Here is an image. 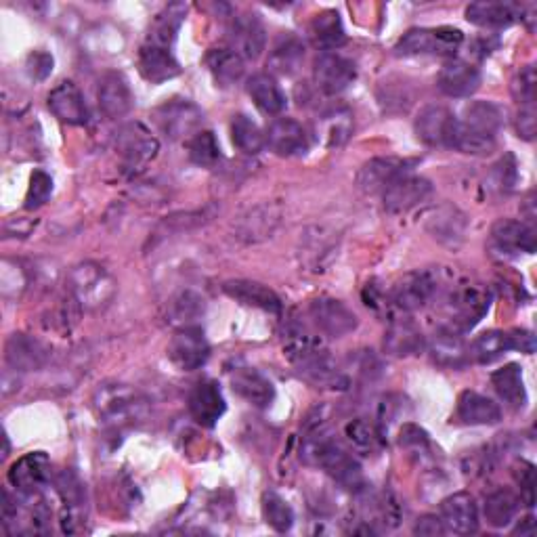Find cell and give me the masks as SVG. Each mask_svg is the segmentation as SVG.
<instances>
[{
  "label": "cell",
  "mask_w": 537,
  "mask_h": 537,
  "mask_svg": "<svg viewBox=\"0 0 537 537\" xmlns=\"http://www.w3.org/2000/svg\"><path fill=\"white\" fill-rule=\"evenodd\" d=\"M300 460L307 466L326 470L342 489H349L353 493L365 489L361 464L353 458L347 447H342V443L334 439L328 418L321 410H315L305 422Z\"/></svg>",
  "instance_id": "obj_1"
},
{
  "label": "cell",
  "mask_w": 537,
  "mask_h": 537,
  "mask_svg": "<svg viewBox=\"0 0 537 537\" xmlns=\"http://www.w3.org/2000/svg\"><path fill=\"white\" fill-rule=\"evenodd\" d=\"M97 418L110 428H124L141 422L147 414V399L126 384L105 382L93 395Z\"/></svg>",
  "instance_id": "obj_2"
},
{
  "label": "cell",
  "mask_w": 537,
  "mask_h": 537,
  "mask_svg": "<svg viewBox=\"0 0 537 537\" xmlns=\"http://www.w3.org/2000/svg\"><path fill=\"white\" fill-rule=\"evenodd\" d=\"M118 284L112 273L99 263L87 261L76 265L68 275V292L72 303L84 311H101L112 303Z\"/></svg>",
  "instance_id": "obj_3"
},
{
  "label": "cell",
  "mask_w": 537,
  "mask_h": 537,
  "mask_svg": "<svg viewBox=\"0 0 537 537\" xmlns=\"http://www.w3.org/2000/svg\"><path fill=\"white\" fill-rule=\"evenodd\" d=\"M464 42V34L456 28H412L395 45V55H454Z\"/></svg>",
  "instance_id": "obj_4"
},
{
  "label": "cell",
  "mask_w": 537,
  "mask_h": 537,
  "mask_svg": "<svg viewBox=\"0 0 537 537\" xmlns=\"http://www.w3.org/2000/svg\"><path fill=\"white\" fill-rule=\"evenodd\" d=\"M116 149L126 168L141 170L158 156L160 143L143 122H128L116 135Z\"/></svg>",
  "instance_id": "obj_5"
},
{
  "label": "cell",
  "mask_w": 537,
  "mask_h": 537,
  "mask_svg": "<svg viewBox=\"0 0 537 537\" xmlns=\"http://www.w3.org/2000/svg\"><path fill=\"white\" fill-rule=\"evenodd\" d=\"M160 131L170 139H185L200 133L204 112L189 99L164 101L154 112Z\"/></svg>",
  "instance_id": "obj_6"
},
{
  "label": "cell",
  "mask_w": 537,
  "mask_h": 537,
  "mask_svg": "<svg viewBox=\"0 0 537 537\" xmlns=\"http://www.w3.org/2000/svg\"><path fill=\"white\" fill-rule=\"evenodd\" d=\"M168 359L181 372H196L210 359L206 334L198 326H185L175 332L168 342Z\"/></svg>",
  "instance_id": "obj_7"
},
{
  "label": "cell",
  "mask_w": 537,
  "mask_h": 537,
  "mask_svg": "<svg viewBox=\"0 0 537 537\" xmlns=\"http://www.w3.org/2000/svg\"><path fill=\"white\" fill-rule=\"evenodd\" d=\"M418 160L397 158V156H382L365 162L357 173V187L363 193H382L389 189L397 179L412 175V168Z\"/></svg>",
  "instance_id": "obj_8"
},
{
  "label": "cell",
  "mask_w": 537,
  "mask_h": 537,
  "mask_svg": "<svg viewBox=\"0 0 537 537\" xmlns=\"http://www.w3.org/2000/svg\"><path fill=\"white\" fill-rule=\"evenodd\" d=\"M357 78V66L355 61L340 55L336 51H328L319 55L313 68V80L317 89L326 95H338L345 89H349Z\"/></svg>",
  "instance_id": "obj_9"
},
{
  "label": "cell",
  "mask_w": 537,
  "mask_h": 537,
  "mask_svg": "<svg viewBox=\"0 0 537 537\" xmlns=\"http://www.w3.org/2000/svg\"><path fill=\"white\" fill-rule=\"evenodd\" d=\"M7 479L21 498H34L36 493L45 487L51 479V462H49L47 454H42V451H34V454L19 458L9 468Z\"/></svg>",
  "instance_id": "obj_10"
},
{
  "label": "cell",
  "mask_w": 537,
  "mask_h": 537,
  "mask_svg": "<svg viewBox=\"0 0 537 537\" xmlns=\"http://www.w3.org/2000/svg\"><path fill=\"white\" fill-rule=\"evenodd\" d=\"M437 292V277L431 271H412L403 275L391 292V300L397 309L414 313L431 303Z\"/></svg>",
  "instance_id": "obj_11"
},
{
  "label": "cell",
  "mask_w": 537,
  "mask_h": 537,
  "mask_svg": "<svg viewBox=\"0 0 537 537\" xmlns=\"http://www.w3.org/2000/svg\"><path fill=\"white\" fill-rule=\"evenodd\" d=\"M491 248L500 252L502 256H521V254H533L537 248V235L531 225L525 221L514 219H500L491 227Z\"/></svg>",
  "instance_id": "obj_12"
},
{
  "label": "cell",
  "mask_w": 537,
  "mask_h": 537,
  "mask_svg": "<svg viewBox=\"0 0 537 537\" xmlns=\"http://www.w3.org/2000/svg\"><path fill=\"white\" fill-rule=\"evenodd\" d=\"M309 315L315 326L330 338H342L357 330V315L336 298H315L309 305Z\"/></svg>",
  "instance_id": "obj_13"
},
{
  "label": "cell",
  "mask_w": 537,
  "mask_h": 537,
  "mask_svg": "<svg viewBox=\"0 0 537 537\" xmlns=\"http://www.w3.org/2000/svg\"><path fill=\"white\" fill-rule=\"evenodd\" d=\"M458 118L443 105H426L414 122L416 137L431 147L451 149Z\"/></svg>",
  "instance_id": "obj_14"
},
{
  "label": "cell",
  "mask_w": 537,
  "mask_h": 537,
  "mask_svg": "<svg viewBox=\"0 0 537 537\" xmlns=\"http://www.w3.org/2000/svg\"><path fill=\"white\" fill-rule=\"evenodd\" d=\"M491 305V296L477 288V286H464L451 296V330L466 332L475 328L479 321L485 317Z\"/></svg>",
  "instance_id": "obj_15"
},
{
  "label": "cell",
  "mask_w": 537,
  "mask_h": 537,
  "mask_svg": "<svg viewBox=\"0 0 537 537\" xmlns=\"http://www.w3.org/2000/svg\"><path fill=\"white\" fill-rule=\"evenodd\" d=\"M265 143L271 147L273 154L282 158L305 156L309 152V135L305 131V126L288 116L275 118L269 124Z\"/></svg>",
  "instance_id": "obj_16"
},
{
  "label": "cell",
  "mask_w": 537,
  "mask_h": 537,
  "mask_svg": "<svg viewBox=\"0 0 537 537\" xmlns=\"http://www.w3.org/2000/svg\"><path fill=\"white\" fill-rule=\"evenodd\" d=\"M49 361V349L28 334H11L5 345V363L15 374L42 370Z\"/></svg>",
  "instance_id": "obj_17"
},
{
  "label": "cell",
  "mask_w": 537,
  "mask_h": 537,
  "mask_svg": "<svg viewBox=\"0 0 537 537\" xmlns=\"http://www.w3.org/2000/svg\"><path fill=\"white\" fill-rule=\"evenodd\" d=\"M229 42L242 59H259L267 45V32L259 15L244 13L233 17L229 24Z\"/></svg>",
  "instance_id": "obj_18"
},
{
  "label": "cell",
  "mask_w": 537,
  "mask_h": 537,
  "mask_svg": "<svg viewBox=\"0 0 537 537\" xmlns=\"http://www.w3.org/2000/svg\"><path fill=\"white\" fill-rule=\"evenodd\" d=\"M439 519L445 527V533L470 535L479 529V510L475 498L466 491H458L449 496L439 506Z\"/></svg>",
  "instance_id": "obj_19"
},
{
  "label": "cell",
  "mask_w": 537,
  "mask_h": 537,
  "mask_svg": "<svg viewBox=\"0 0 537 537\" xmlns=\"http://www.w3.org/2000/svg\"><path fill=\"white\" fill-rule=\"evenodd\" d=\"M227 412L221 386L214 380H202L189 393V414L204 428H212Z\"/></svg>",
  "instance_id": "obj_20"
},
{
  "label": "cell",
  "mask_w": 537,
  "mask_h": 537,
  "mask_svg": "<svg viewBox=\"0 0 537 537\" xmlns=\"http://www.w3.org/2000/svg\"><path fill=\"white\" fill-rule=\"evenodd\" d=\"M47 105L55 118L70 126H87L91 120V112L87 101H84V95L70 80H63L61 84H57V87L49 93Z\"/></svg>",
  "instance_id": "obj_21"
},
{
  "label": "cell",
  "mask_w": 537,
  "mask_h": 537,
  "mask_svg": "<svg viewBox=\"0 0 537 537\" xmlns=\"http://www.w3.org/2000/svg\"><path fill=\"white\" fill-rule=\"evenodd\" d=\"M99 110L110 118L120 120L133 110V91L128 80L120 72H105L97 87Z\"/></svg>",
  "instance_id": "obj_22"
},
{
  "label": "cell",
  "mask_w": 537,
  "mask_h": 537,
  "mask_svg": "<svg viewBox=\"0 0 537 537\" xmlns=\"http://www.w3.org/2000/svg\"><path fill=\"white\" fill-rule=\"evenodd\" d=\"M437 84H439V91L443 95L454 97V99H464V97H470L479 91L481 72H479V68H475L468 61L454 59V61H447L445 66L441 68Z\"/></svg>",
  "instance_id": "obj_23"
},
{
  "label": "cell",
  "mask_w": 537,
  "mask_h": 537,
  "mask_svg": "<svg viewBox=\"0 0 537 537\" xmlns=\"http://www.w3.org/2000/svg\"><path fill=\"white\" fill-rule=\"evenodd\" d=\"M223 292L244 307L261 309L273 315L282 313V300H279V296L269 286L252 282V279H229V282L223 284Z\"/></svg>",
  "instance_id": "obj_24"
},
{
  "label": "cell",
  "mask_w": 537,
  "mask_h": 537,
  "mask_svg": "<svg viewBox=\"0 0 537 537\" xmlns=\"http://www.w3.org/2000/svg\"><path fill=\"white\" fill-rule=\"evenodd\" d=\"M431 193H433L431 181L414 175H405L397 179L389 189L382 191V200L384 208L389 212H407L422 204Z\"/></svg>",
  "instance_id": "obj_25"
},
{
  "label": "cell",
  "mask_w": 537,
  "mask_h": 537,
  "mask_svg": "<svg viewBox=\"0 0 537 537\" xmlns=\"http://www.w3.org/2000/svg\"><path fill=\"white\" fill-rule=\"evenodd\" d=\"M139 72L147 82L162 84L166 80L177 78L181 74V66L173 55V49H166L145 40L139 51Z\"/></svg>",
  "instance_id": "obj_26"
},
{
  "label": "cell",
  "mask_w": 537,
  "mask_h": 537,
  "mask_svg": "<svg viewBox=\"0 0 537 537\" xmlns=\"http://www.w3.org/2000/svg\"><path fill=\"white\" fill-rule=\"evenodd\" d=\"M231 389L254 407H269L275 399L273 382L254 368H238L231 372Z\"/></svg>",
  "instance_id": "obj_27"
},
{
  "label": "cell",
  "mask_w": 537,
  "mask_h": 537,
  "mask_svg": "<svg viewBox=\"0 0 537 537\" xmlns=\"http://www.w3.org/2000/svg\"><path fill=\"white\" fill-rule=\"evenodd\" d=\"M426 347L422 330L412 319H393L384 334V353L391 357H410Z\"/></svg>",
  "instance_id": "obj_28"
},
{
  "label": "cell",
  "mask_w": 537,
  "mask_h": 537,
  "mask_svg": "<svg viewBox=\"0 0 537 537\" xmlns=\"http://www.w3.org/2000/svg\"><path fill=\"white\" fill-rule=\"evenodd\" d=\"M428 353H431L437 365L447 370H460L470 361L466 342L462 340L460 332L451 328H443L433 336V340L428 342Z\"/></svg>",
  "instance_id": "obj_29"
},
{
  "label": "cell",
  "mask_w": 537,
  "mask_h": 537,
  "mask_svg": "<svg viewBox=\"0 0 537 537\" xmlns=\"http://www.w3.org/2000/svg\"><path fill=\"white\" fill-rule=\"evenodd\" d=\"M246 91L254 105L267 116H279L286 110L288 99L282 87H279L275 78L269 74H254L252 78H248Z\"/></svg>",
  "instance_id": "obj_30"
},
{
  "label": "cell",
  "mask_w": 537,
  "mask_h": 537,
  "mask_svg": "<svg viewBox=\"0 0 537 537\" xmlns=\"http://www.w3.org/2000/svg\"><path fill=\"white\" fill-rule=\"evenodd\" d=\"M458 418L470 426H491L502 420L500 405L475 391H464L458 397Z\"/></svg>",
  "instance_id": "obj_31"
},
{
  "label": "cell",
  "mask_w": 537,
  "mask_h": 537,
  "mask_svg": "<svg viewBox=\"0 0 537 537\" xmlns=\"http://www.w3.org/2000/svg\"><path fill=\"white\" fill-rule=\"evenodd\" d=\"M426 229L441 244L458 246L464 240L466 217L456 206L443 204L441 208H437L431 214V219H428V223H426Z\"/></svg>",
  "instance_id": "obj_32"
},
{
  "label": "cell",
  "mask_w": 537,
  "mask_h": 537,
  "mask_svg": "<svg viewBox=\"0 0 537 537\" xmlns=\"http://www.w3.org/2000/svg\"><path fill=\"white\" fill-rule=\"evenodd\" d=\"M305 59V45L303 40L294 34H282L269 53V61L267 66L271 70V74L277 76H292L294 72H298L300 63Z\"/></svg>",
  "instance_id": "obj_33"
},
{
  "label": "cell",
  "mask_w": 537,
  "mask_h": 537,
  "mask_svg": "<svg viewBox=\"0 0 537 537\" xmlns=\"http://www.w3.org/2000/svg\"><path fill=\"white\" fill-rule=\"evenodd\" d=\"M521 17V9L510 3H472L466 7L470 24L487 30H502L512 26Z\"/></svg>",
  "instance_id": "obj_34"
},
{
  "label": "cell",
  "mask_w": 537,
  "mask_h": 537,
  "mask_svg": "<svg viewBox=\"0 0 537 537\" xmlns=\"http://www.w3.org/2000/svg\"><path fill=\"white\" fill-rule=\"evenodd\" d=\"M491 384L500 399H504L514 410H523L527 405V389L523 380V368L519 363H506L504 368L493 372Z\"/></svg>",
  "instance_id": "obj_35"
},
{
  "label": "cell",
  "mask_w": 537,
  "mask_h": 537,
  "mask_svg": "<svg viewBox=\"0 0 537 537\" xmlns=\"http://www.w3.org/2000/svg\"><path fill=\"white\" fill-rule=\"evenodd\" d=\"M206 66L214 78V82L221 87H231V84L240 82L246 70L244 59L235 53L231 47H219L210 49L206 55Z\"/></svg>",
  "instance_id": "obj_36"
},
{
  "label": "cell",
  "mask_w": 537,
  "mask_h": 537,
  "mask_svg": "<svg viewBox=\"0 0 537 537\" xmlns=\"http://www.w3.org/2000/svg\"><path fill=\"white\" fill-rule=\"evenodd\" d=\"M460 122L477 133L498 137L504 124V112L500 110V105L491 101H472L464 107Z\"/></svg>",
  "instance_id": "obj_37"
},
{
  "label": "cell",
  "mask_w": 537,
  "mask_h": 537,
  "mask_svg": "<svg viewBox=\"0 0 537 537\" xmlns=\"http://www.w3.org/2000/svg\"><path fill=\"white\" fill-rule=\"evenodd\" d=\"M185 15H187V5H183V3H173V5L164 7L156 15L152 28H149L147 42H154V45L173 49Z\"/></svg>",
  "instance_id": "obj_38"
},
{
  "label": "cell",
  "mask_w": 537,
  "mask_h": 537,
  "mask_svg": "<svg viewBox=\"0 0 537 537\" xmlns=\"http://www.w3.org/2000/svg\"><path fill=\"white\" fill-rule=\"evenodd\" d=\"M519 508H521V500L514 496L510 489H496L485 498V506H483L485 521L491 527L504 529L514 521V517H517Z\"/></svg>",
  "instance_id": "obj_39"
},
{
  "label": "cell",
  "mask_w": 537,
  "mask_h": 537,
  "mask_svg": "<svg viewBox=\"0 0 537 537\" xmlns=\"http://www.w3.org/2000/svg\"><path fill=\"white\" fill-rule=\"evenodd\" d=\"M311 34L315 45L328 51H336L347 42V34L345 28H342L340 15L336 11H324L317 13L311 21Z\"/></svg>",
  "instance_id": "obj_40"
},
{
  "label": "cell",
  "mask_w": 537,
  "mask_h": 537,
  "mask_svg": "<svg viewBox=\"0 0 537 537\" xmlns=\"http://www.w3.org/2000/svg\"><path fill=\"white\" fill-rule=\"evenodd\" d=\"M345 433L353 449L365 456L376 454V451H380L384 445V433L380 431V426L374 422H368L365 418L351 420L345 428Z\"/></svg>",
  "instance_id": "obj_41"
},
{
  "label": "cell",
  "mask_w": 537,
  "mask_h": 537,
  "mask_svg": "<svg viewBox=\"0 0 537 537\" xmlns=\"http://www.w3.org/2000/svg\"><path fill=\"white\" fill-rule=\"evenodd\" d=\"M231 139H233V145L238 147L240 152L248 154V156L261 154L263 147L267 145L265 135L259 128V124L252 122L244 114L233 116V120H231Z\"/></svg>",
  "instance_id": "obj_42"
},
{
  "label": "cell",
  "mask_w": 537,
  "mask_h": 537,
  "mask_svg": "<svg viewBox=\"0 0 537 537\" xmlns=\"http://www.w3.org/2000/svg\"><path fill=\"white\" fill-rule=\"evenodd\" d=\"M510 351L508 345V334L502 330H489L479 334L475 340H472V345L468 347V355L470 359H475L481 365L498 361L504 353Z\"/></svg>",
  "instance_id": "obj_43"
},
{
  "label": "cell",
  "mask_w": 537,
  "mask_h": 537,
  "mask_svg": "<svg viewBox=\"0 0 537 537\" xmlns=\"http://www.w3.org/2000/svg\"><path fill=\"white\" fill-rule=\"evenodd\" d=\"M204 313H206V300L193 290H183L181 294H177L168 309L170 324H177L181 328L191 326L193 321H198Z\"/></svg>",
  "instance_id": "obj_44"
},
{
  "label": "cell",
  "mask_w": 537,
  "mask_h": 537,
  "mask_svg": "<svg viewBox=\"0 0 537 537\" xmlns=\"http://www.w3.org/2000/svg\"><path fill=\"white\" fill-rule=\"evenodd\" d=\"M189 160L200 168H214L221 160V147L212 131H200L187 143Z\"/></svg>",
  "instance_id": "obj_45"
},
{
  "label": "cell",
  "mask_w": 537,
  "mask_h": 537,
  "mask_svg": "<svg viewBox=\"0 0 537 537\" xmlns=\"http://www.w3.org/2000/svg\"><path fill=\"white\" fill-rule=\"evenodd\" d=\"M263 517L265 523L277 533H286L294 525L292 506L282 496H277L275 491L263 493Z\"/></svg>",
  "instance_id": "obj_46"
},
{
  "label": "cell",
  "mask_w": 537,
  "mask_h": 537,
  "mask_svg": "<svg viewBox=\"0 0 537 537\" xmlns=\"http://www.w3.org/2000/svg\"><path fill=\"white\" fill-rule=\"evenodd\" d=\"M212 219V212L208 208L204 210H196V212H181V214H173V217H166L162 221V225L158 227L156 235H168V233H181L187 229H196L204 223H208Z\"/></svg>",
  "instance_id": "obj_47"
},
{
  "label": "cell",
  "mask_w": 537,
  "mask_h": 537,
  "mask_svg": "<svg viewBox=\"0 0 537 537\" xmlns=\"http://www.w3.org/2000/svg\"><path fill=\"white\" fill-rule=\"evenodd\" d=\"M514 185H517V160L512 154H506L500 162L491 166L489 187L498 193H510Z\"/></svg>",
  "instance_id": "obj_48"
},
{
  "label": "cell",
  "mask_w": 537,
  "mask_h": 537,
  "mask_svg": "<svg viewBox=\"0 0 537 537\" xmlns=\"http://www.w3.org/2000/svg\"><path fill=\"white\" fill-rule=\"evenodd\" d=\"M53 193V179L45 170H34L30 177V187L26 193V210H36L42 204H47Z\"/></svg>",
  "instance_id": "obj_49"
},
{
  "label": "cell",
  "mask_w": 537,
  "mask_h": 537,
  "mask_svg": "<svg viewBox=\"0 0 537 537\" xmlns=\"http://www.w3.org/2000/svg\"><path fill=\"white\" fill-rule=\"evenodd\" d=\"M261 208H254L250 210L248 217L244 219V235H248L250 242H256V240H263L267 238V235L273 233V227L277 223V217H273L271 214V208L267 210V214H259Z\"/></svg>",
  "instance_id": "obj_50"
},
{
  "label": "cell",
  "mask_w": 537,
  "mask_h": 537,
  "mask_svg": "<svg viewBox=\"0 0 537 537\" xmlns=\"http://www.w3.org/2000/svg\"><path fill=\"white\" fill-rule=\"evenodd\" d=\"M535 91H537L535 66H525L512 82V95L521 105H531L535 103Z\"/></svg>",
  "instance_id": "obj_51"
},
{
  "label": "cell",
  "mask_w": 537,
  "mask_h": 537,
  "mask_svg": "<svg viewBox=\"0 0 537 537\" xmlns=\"http://www.w3.org/2000/svg\"><path fill=\"white\" fill-rule=\"evenodd\" d=\"M53 66H55V59L47 51H32L26 57V72L34 80H47L53 72Z\"/></svg>",
  "instance_id": "obj_52"
},
{
  "label": "cell",
  "mask_w": 537,
  "mask_h": 537,
  "mask_svg": "<svg viewBox=\"0 0 537 537\" xmlns=\"http://www.w3.org/2000/svg\"><path fill=\"white\" fill-rule=\"evenodd\" d=\"M399 443L405 449L416 451V454H420V451H426L428 447H431V441H428V435L422 431L420 426H416V424H405L401 428V439H399Z\"/></svg>",
  "instance_id": "obj_53"
},
{
  "label": "cell",
  "mask_w": 537,
  "mask_h": 537,
  "mask_svg": "<svg viewBox=\"0 0 537 537\" xmlns=\"http://www.w3.org/2000/svg\"><path fill=\"white\" fill-rule=\"evenodd\" d=\"M517 481L521 485V500L531 508L535 504V468L529 462H521L517 472Z\"/></svg>",
  "instance_id": "obj_54"
},
{
  "label": "cell",
  "mask_w": 537,
  "mask_h": 537,
  "mask_svg": "<svg viewBox=\"0 0 537 537\" xmlns=\"http://www.w3.org/2000/svg\"><path fill=\"white\" fill-rule=\"evenodd\" d=\"M535 103L531 105H521L519 116H517V133L521 139L525 141H533L535 139Z\"/></svg>",
  "instance_id": "obj_55"
},
{
  "label": "cell",
  "mask_w": 537,
  "mask_h": 537,
  "mask_svg": "<svg viewBox=\"0 0 537 537\" xmlns=\"http://www.w3.org/2000/svg\"><path fill=\"white\" fill-rule=\"evenodd\" d=\"M508 334V345L510 351H519L525 355H533L535 353V336L527 330H510Z\"/></svg>",
  "instance_id": "obj_56"
},
{
  "label": "cell",
  "mask_w": 537,
  "mask_h": 537,
  "mask_svg": "<svg viewBox=\"0 0 537 537\" xmlns=\"http://www.w3.org/2000/svg\"><path fill=\"white\" fill-rule=\"evenodd\" d=\"M414 533L424 535V537H437V535L445 533V527H443L439 517H431V514H428V517L418 519V523L414 527Z\"/></svg>",
  "instance_id": "obj_57"
},
{
  "label": "cell",
  "mask_w": 537,
  "mask_h": 537,
  "mask_svg": "<svg viewBox=\"0 0 537 537\" xmlns=\"http://www.w3.org/2000/svg\"><path fill=\"white\" fill-rule=\"evenodd\" d=\"M527 206H533V193H529V198H527ZM535 219V212H533V208L529 210V221H533Z\"/></svg>",
  "instance_id": "obj_58"
}]
</instances>
